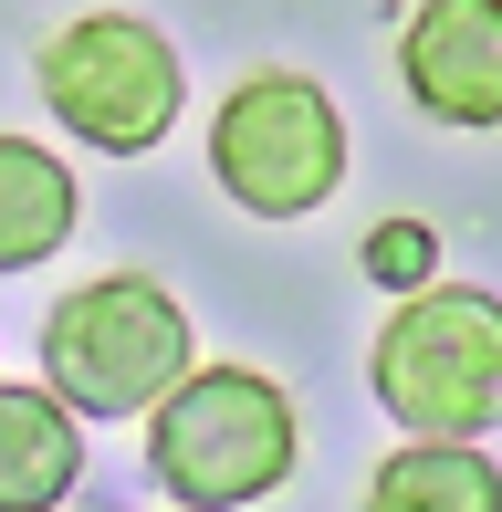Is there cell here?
I'll list each match as a JSON object with an SVG mask.
<instances>
[{"label":"cell","mask_w":502,"mask_h":512,"mask_svg":"<svg viewBox=\"0 0 502 512\" xmlns=\"http://www.w3.org/2000/svg\"><path fill=\"white\" fill-rule=\"evenodd\" d=\"M304 460V418L262 366H189L147 408V471L178 512H241L283 492Z\"/></svg>","instance_id":"1"},{"label":"cell","mask_w":502,"mask_h":512,"mask_svg":"<svg viewBox=\"0 0 502 512\" xmlns=\"http://www.w3.org/2000/svg\"><path fill=\"white\" fill-rule=\"evenodd\" d=\"M367 387L408 439H482L502 429V293L419 283L367 345Z\"/></svg>","instance_id":"2"},{"label":"cell","mask_w":502,"mask_h":512,"mask_svg":"<svg viewBox=\"0 0 502 512\" xmlns=\"http://www.w3.org/2000/svg\"><path fill=\"white\" fill-rule=\"evenodd\" d=\"M189 304L157 272H95L42 314V387L74 418H136L189 377Z\"/></svg>","instance_id":"3"},{"label":"cell","mask_w":502,"mask_h":512,"mask_svg":"<svg viewBox=\"0 0 502 512\" xmlns=\"http://www.w3.org/2000/svg\"><path fill=\"white\" fill-rule=\"evenodd\" d=\"M32 84L53 105V126L95 157H147L178 126V42L136 11H74L63 32H42Z\"/></svg>","instance_id":"4"},{"label":"cell","mask_w":502,"mask_h":512,"mask_svg":"<svg viewBox=\"0 0 502 512\" xmlns=\"http://www.w3.org/2000/svg\"><path fill=\"white\" fill-rule=\"evenodd\" d=\"M210 178L231 189L251 220H304L346 189V115L314 74L262 63L241 74L210 115Z\"/></svg>","instance_id":"5"},{"label":"cell","mask_w":502,"mask_h":512,"mask_svg":"<svg viewBox=\"0 0 502 512\" xmlns=\"http://www.w3.org/2000/svg\"><path fill=\"white\" fill-rule=\"evenodd\" d=\"M398 84L440 126H502V0H419L398 32Z\"/></svg>","instance_id":"6"},{"label":"cell","mask_w":502,"mask_h":512,"mask_svg":"<svg viewBox=\"0 0 502 512\" xmlns=\"http://www.w3.org/2000/svg\"><path fill=\"white\" fill-rule=\"evenodd\" d=\"M84 481V429L53 387H0V512H53Z\"/></svg>","instance_id":"7"},{"label":"cell","mask_w":502,"mask_h":512,"mask_svg":"<svg viewBox=\"0 0 502 512\" xmlns=\"http://www.w3.org/2000/svg\"><path fill=\"white\" fill-rule=\"evenodd\" d=\"M74 220H84L74 168H63L53 147H32V136H0V272L53 262V251L74 241Z\"/></svg>","instance_id":"8"},{"label":"cell","mask_w":502,"mask_h":512,"mask_svg":"<svg viewBox=\"0 0 502 512\" xmlns=\"http://www.w3.org/2000/svg\"><path fill=\"white\" fill-rule=\"evenodd\" d=\"M367 512H502V460L482 439H398L367 481Z\"/></svg>","instance_id":"9"},{"label":"cell","mask_w":502,"mask_h":512,"mask_svg":"<svg viewBox=\"0 0 502 512\" xmlns=\"http://www.w3.org/2000/svg\"><path fill=\"white\" fill-rule=\"evenodd\" d=\"M356 262H367V283H387V293H419L429 272H440V230L429 220H377Z\"/></svg>","instance_id":"10"}]
</instances>
